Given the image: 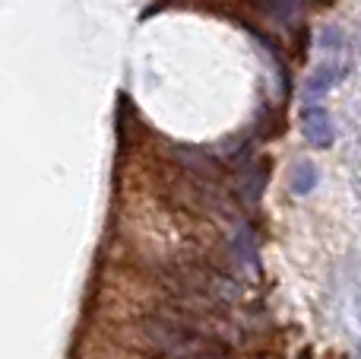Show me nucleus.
Returning a JSON list of instances; mask_svg holds the SVG:
<instances>
[{
  "label": "nucleus",
  "mask_w": 361,
  "mask_h": 359,
  "mask_svg": "<svg viewBox=\"0 0 361 359\" xmlns=\"http://www.w3.org/2000/svg\"><path fill=\"white\" fill-rule=\"evenodd\" d=\"M301 134L307 137V143L311 146H330L333 137H336V127H333V118L324 112V108H307L305 114H301Z\"/></svg>",
  "instance_id": "obj_1"
},
{
  "label": "nucleus",
  "mask_w": 361,
  "mask_h": 359,
  "mask_svg": "<svg viewBox=\"0 0 361 359\" xmlns=\"http://www.w3.org/2000/svg\"><path fill=\"white\" fill-rule=\"evenodd\" d=\"M336 80H339V67H336V64H320V67L307 76L305 93H301V95H305V99H317V95H324Z\"/></svg>",
  "instance_id": "obj_2"
},
{
  "label": "nucleus",
  "mask_w": 361,
  "mask_h": 359,
  "mask_svg": "<svg viewBox=\"0 0 361 359\" xmlns=\"http://www.w3.org/2000/svg\"><path fill=\"white\" fill-rule=\"evenodd\" d=\"M288 188H292V194H311V191L317 188V169H314V163L295 165L292 178H288Z\"/></svg>",
  "instance_id": "obj_3"
},
{
  "label": "nucleus",
  "mask_w": 361,
  "mask_h": 359,
  "mask_svg": "<svg viewBox=\"0 0 361 359\" xmlns=\"http://www.w3.org/2000/svg\"><path fill=\"white\" fill-rule=\"evenodd\" d=\"M358 324H361V305H358Z\"/></svg>",
  "instance_id": "obj_4"
},
{
  "label": "nucleus",
  "mask_w": 361,
  "mask_h": 359,
  "mask_svg": "<svg viewBox=\"0 0 361 359\" xmlns=\"http://www.w3.org/2000/svg\"><path fill=\"white\" fill-rule=\"evenodd\" d=\"M358 359H361V347H358Z\"/></svg>",
  "instance_id": "obj_5"
}]
</instances>
